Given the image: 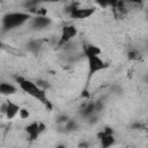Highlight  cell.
I'll return each mask as SVG.
<instances>
[{
  "label": "cell",
  "mask_w": 148,
  "mask_h": 148,
  "mask_svg": "<svg viewBox=\"0 0 148 148\" xmlns=\"http://www.w3.org/2000/svg\"><path fill=\"white\" fill-rule=\"evenodd\" d=\"M88 60V72H89V77H91L94 74H96L97 72H101L105 68L109 67L108 62H105L102 58H99V56H88L86 57Z\"/></svg>",
  "instance_id": "3957f363"
},
{
  "label": "cell",
  "mask_w": 148,
  "mask_h": 148,
  "mask_svg": "<svg viewBox=\"0 0 148 148\" xmlns=\"http://www.w3.org/2000/svg\"><path fill=\"white\" fill-rule=\"evenodd\" d=\"M39 47H40V44L38 42H36V40H32V42H30L28 44V49L30 51H32V52H37L39 50Z\"/></svg>",
  "instance_id": "9a60e30c"
},
{
  "label": "cell",
  "mask_w": 148,
  "mask_h": 148,
  "mask_svg": "<svg viewBox=\"0 0 148 148\" xmlns=\"http://www.w3.org/2000/svg\"><path fill=\"white\" fill-rule=\"evenodd\" d=\"M18 114H20L21 119H28V118L30 117V112H29L27 109H23V108H21V109H20Z\"/></svg>",
  "instance_id": "2e32d148"
},
{
  "label": "cell",
  "mask_w": 148,
  "mask_h": 148,
  "mask_svg": "<svg viewBox=\"0 0 148 148\" xmlns=\"http://www.w3.org/2000/svg\"><path fill=\"white\" fill-rule=\"evenodd\" d=\"M20 89L22 91H24L25 94H28L29 96L34 97L35 99L39 101L43 105H45L49 110L52 109V103L50 102L47 95H46V90L40 88L36 82L31 81V80H28L25 77H22V76H16L15 77Z\"/></svg>",
  "instance_id": "6da1fadb"
},
{
  "label": "cell",
  "mask_w": 148,
  "mask_h": 148,
  "mask_svg": "<svg viewBox=\"0 0 148 148\" xmlns=\"http://www.w3.org/2000/svg\"><path fill=\"white\" fill-rule=\"evenodd\" d=\"M17 92V88L9 82H0V95H5V96H9V95H14Z\"/></svg>",
  "instance_id": "30bf717a"
},
{
  "label": "cell",
  "mask_w": 148,
  "mask_h": 148,
  "mask_svg": "<svg viewBox=\"0 0 148 148\" xmlns=\"http://www.w3.org/2000/svg\"><path fill=\"white\" fill-rule=\"evenodd\" d=\"M77 35V29L75 25L72 24H67L64 25L61 29V34L59 37V42H58V47H62L65 44L69 43L75 36Z\"/></svg>",
  "instance_id": "277c9868"
},
{
  "label": "cell",
  "mask_w": 148,
  "mask_h": 148,
  "mask_svg": "<svg viewBox=\"0 0 148 148\" xmlns=\"http://www.w3.org/2000/svg\"><path fill=\"white\" fill-rule=\"evenodd\" d=\"M42 2H59V1H66V0H38Z\"/></svg>",
  "instance_id": "ffe728a7"
},
{
  "label": "cell",
  "mask_w": 148,
  "mask_h": 148,
  "mask_svg": "<svg viewBox=\"0 0 148 148\" xmlns=\"http://www.w3.org/2000/svg\"><path fill=\"white\" fill-rule=\"evenodd\" d=\"M95 13V8H80V7H73L71 9V16L73 18H77V20H83V18H88L90 17L92 14Z\"/></svg>",
  "instance_id": "ba28073f"
},
{
  "label": "cell",
  "mask_w": 148,
  "mask_h": 148,
  "mask_svg": "<svg viewBox=\"0 0 148 148\" xmlns=\"http://www.w3.org/2000/svg\"><path fill=\"white\" fill-rule=\"evenodd\" d=\"M138 56H140V54H139L136 51H130V52H128V58H130V59H138V58H139Z\"/></svg>",
  "instance_id": "ac0fdd59"
},
{
  "label": "cell",
  "mask_w": 148,
  "mask_h": 148,
  "mask_svg": "<svg viewBox=\"0 0 148 148\" xmlns=\"http://www.w3.org/2000/svg\"><path fill=\"white\" fill-rule=\"evenodd\" d=\"M83 53H84V57H88V56H99L101 54V49L98 46H96V45H87L83 49Z\"/></svg>",
  "instance_id": "7c38bea8"
},
{
  "label": "cell",
  "mask_w": 148,
  "mask_h": 148,
  "mask_svg": "<svg viewBox=\"0 0 148 148\" xmlns=\"http://www.w3.org/2000/svg\"><path fill=\"white\" fill-rule=\"evenodd\" d=\"M21 106L16 103H14L13 101H8L6 102V109H5V116L7 119H13L16 117V114H18Z\"/></svg>",
  "instance_id": "9c48e42d"
},
{
  "label": "cell",
  "mask_w": 148,
  "mask_h": 148,
  "mask_svg": "<svg viewBox=\"0 0 148 148\" xmlns=\"http://www.w3.org/2000/svg\"><path fill=\"white\" fill-rule=\"evenodd\" d=\"M81 116L83 118H89L90 116H94L95 114V102H90V103H87L80 111Z\"/></svg>",
  "instance_id": "8fae6325"
},
{
  "label": "cell",
  "mask_w": 148,
  "mask_h": 148,
  "mask_svg": "<svg viewBox=\"0 0 148 148\" xmlns=\"http://www.w3.org/2000/svg\"><path fill=\"white\" fill-rule=\"evenodd\" d=\"M51 24H52V18L46 15H37V16L32 17V20H31V27L35 30L46 29Z\"/></svg>",
  "instance_id": "52a82bcc"
},
{
  "label": "cell",
  "mask_w": 148,
  "mask_h": 148,
  "mask_svg": "<svg viewBox=\"0 0 148 148\" xmlns=\"http://www.w3.org/2000/svg\"><path fill=\"white\" fill-rule=\"evenodd\" d=\"M97 138L101 141L102 147L108 148L114 145V136H113V130L111 127H105L103 131L97 133Z\"/></svg>",
  "instance_id": "8992f818"
},
{
  "label": "cell",
  "mask_w": 148,
  "mask_h": 148,
  "mask_svg": "<svg viewBox=\"0 0 148 148\" xmlns=\"http://www.w3.org/2000/svg\"><path fill=\"white\" fill-rule=\"evenodd\" d=\"M77 128H79V124L74 119L68 118V120L65 123V132H73V131H76Z\"/></svg>",
  "instance_id": "4fadbf2b"
},
{
  "label": "cell",
  "mask_w": 148,
  "mask_h": 148,
  "mask_svg": "<svg viewBox=\"0 0 148 148\" xmlns=\"http://www.w3.org/2000/svg\"><path fill=\"white\" fill-rule=\"evenodd\" d=\"M130 3H134V5H139V3H142V0H127Z\"/></svg>",
  "instance_id": "d6986e66"
},
{
  "label": "cell",
  "mask_w": 148,
  "mask_h": 148,
  "mask_svg": "<svg viewBox=\"0 0 148 148\" xmlns=\"http://www.w3.org/2000/svg\"><path fill=\"white\" fill-rule=\"evenodd\" d=\"M45 131V125L43 123H37V121H32L29 125L25 126V132L29 136L30 141H35L38 139V136L40 135V133H43Z\"/></svg>",
  "instance_id": "5b68a950"
},
{
  "label": "cell",
  "mask_w": 148,
  "mask_h": 148,
  "mask_svg": "<svg viewBox=\"0 0 148 148\" xmlns=\"http://www.w3.org/2000/svg\"><path fill=\"white\" fill-rule=\"evenodd\" d=\"M67 120H68V116H66V114H60V116L57 118V121H58V123H64V124H65Z\"/></svg>",
  "instance_id": "e0dca14e"
},
{
  "label": "cell",
  "mask_w": 148,
  "mask_h": 148,
  "mask_svg": "<svg viewBox=\"0 0 148 148\" xmlns=\"http://www.w3.org/2000/svg\"><path fill=\"white\" fill-rule=\"evenodd\" d=\"M31 18V15L29 13L24 12H12L6 14L2 17V28L5 31H9L13 29H16L21 25H23L25 22H28Z\"/></svg>",
  "instance_id": "7a4b0ae2"
},
{
  "label": "cell",
  "mask_w": 148,
  "mask_h": 148,
  "mask_svg": "<svg viewBox=\"0 0 148 148\" xmlns=\"http://www.w3.org/2000/svg\"><path fill=\"white\" fill-rule=\"evenodd\" d=\"M96 2L98 6L105 8V7H114L118 0H96Z\"/></svg>",
  "instance_id": "5bb4252c"
},
{
  "label": "cell",
  "mask_w": 148,
  "mask_h": 148,
  "mask_svg": "<svg viewBox=\"0 0 148 148\" xmlns=\"http://www.w3.org/2000/svg\"><path fill=\"white\" fill-rule=\"evenodd\" d=\"M1 47H2V42L0 40V49H1Z\"/></svg>",
  "instance_id": "44dd1931"
}]
</instances>
